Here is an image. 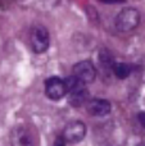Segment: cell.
<instances>
[{"instance_id":"obj_2","label":"cell","mask_w":145,"mask_h":146,"mask_svg":"<svg viewBox=\"0 0 145 146\" xmlns=\"http://www.w3.org/2000/svg\"><path fill=\"white\" fill-rule=\"evenodd\" d=\"M140 12L135 8H125L117 14L114 21L116 28L120 32H130L140 23Z\"/></svg>"},{"instance_id":"obj_6","label":"cell","mask_w":145,"mask_h":146,"mask_svg":"<svg viewBox=\"0 0 145 146\" xmlns=\"http://www.w3.org/2000/svg\"><path fill=\"white\" fill-rule=\"evenodd\" d=\"M73 76L84 83L89 85V83L94 82L96 78V68L94 67L92 62L81 60L73 66Z\"/></svg>"},{"instance_id":"obj_4","label":"cell","mask_w":145,"mask_h":146,"mask_svg":"<svg viewBox=\"0 0 145 146\" xmlns=\"http://www.w3.org/2000/svg\"><path fill=\"white\" fill-rule=\"evenodd\" d=\"M86 135V126L81 121H72L64 127L62 137L67 144H77L82 141Z\"/></svg>"},{"instance_id":"obj_7","label":"cell","mask_w":145,"mask_h":146,"mask_svg":"<svg viewBox=\"0 0 145 146\" xmlns=\"http://www.w3.org/2000/svg\"><path fill=\"white\" fill-rule=\"evenodd\" d=\"M86 109L90 115L104 117L110 113L112 105H110V103L108 100H105V99L95 98V99H89V100H87Z\"/></svg>"},{"instance_id":"obj_10","label":"cell","mask_w":145,"mask_h":146,"mask_svg":"<svg viewBox=\"0 0 145 146\" xmlns=\"http://www.w3.org/2000/svg\"><path fill=\"white\" fill-rule=\"evenodd\" d=\"M100 1L105 4H121V3H125V0H100Z\"/></svg>"},{"instance_id":"obj_1","label":"cell","mask_w":145,"mask_h":146,"mask_svg":"<svg viewBox=\"0 0 145 146\" xmlns=\"http://www.w3.org/2000/svg\"><path fill=\"white\" fill-rule=\"evenodd\" d=\"M67 86V94L68 96V103L74 108H80V106L85 105L89 100V91L86 88V83L80 81L73 74L67 77L66 80Z\"/></svg>"},{"instance_id":"obj_9","label":"cell","mask_w":145,"mask_h":146,"mask_svg":"<svg viewBox=\"0 0 145 146\" xmlns=\"http://www.w3.org/2000/svg\"><path fill=\"white\" fill-rule=\"evenodd\" d=\"M99 62H100V66L102 67H104L105 69H110V71H112V67H113V64H114V59H113L112 54L108 50L100 51Z\"/></svg>"},{"instance_id":"obj_8","label":"cell","mask_w":145,"mask_h":146,"mask_svg":"<svg viewBox=\"0 0 145 146\" xmlns=\"http://www.w3.org/2000/svg\"><path fill=\"white\" fill-rule=\"evenodd\" d=\"M112 72L120 80H126L131 74V66H128L127 63H116L114 62L112 67Z\"/></svg>"},{"instance_id":"obj_5","label":"cell","mask_w":145,"mask_h":146,"mask_svg":"<svg viewBox=\"0 0 145 146\" xmlns=\"http://www.w3.org/2000/svg\"><path fill=\"white\" fill-rule=\"evenodd\" d=\"M45 94L50 100H61L67 94L66 81L57 76L49 77L45 81Z\"/></svg>"},{"instance_id":"obj_11","label":"cell","mask_w":145,"mask_h":146,"mask_svg":"<svg viewBox=\"0 0 145 146\" xmlns=\"http://www.w3.org/2000/svg\"><path fill=\"white\" fill-rule=\"evenodd\" d=\"M139 121H140L141 126L145 128V113L144 111H141V113H139Z\"/></svg>"},{"instance_id":"obj_3","label":"cell","mask_w":145,"mask_h":146,"mask_svg":"<svg viewBox=\"0 0 145 146\" xmlns=\"http://www.w3.org/2000/svg\"><path fill=\"white\" fill-rule=\"evenodd\" d=\"M30 44L31 49L36 54L45 53L50 45V36H49L48 30L41 25L33 26L30 32Z\"/></svg>"}]
</instances>
